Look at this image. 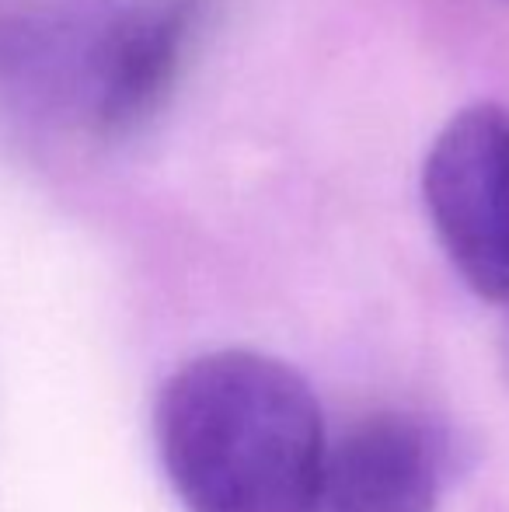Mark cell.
<instances>
[{"instance_id":"obj_1","label":"cell","mask_w":509,"mask_h":512,"mask_svg":"<svg viewBox=\"0 0 509 512\" xmlns=\"http://www.w3.org/2000/svg\"><path fill=\"white\" fill-rule=\"evenodd\" d=\"M157 453L189 512H318L325 418L283 359L220 349L161 387Z\"/></svg>"},{"instance_id":"obj_2","label":"cell","mask_w":509,"mask_h":512,"mask_svg":"<svg viewBox=\"0 0 509 512\" xmlns=\"http://www.w3.org/2000/svg\"><path fill=\"white\" fill-rule=\"evenodd\" d=\"M422 199L464 283L509 307V108L468 105L436 133L422 164Z\"/></svg>"},{"instance_id":"obj_3","label":"cell","mask_w":509,"mask_h":512,"mask_svg":"<svg viewBox=\"0 0 509 512\" xmlns=\"http://www.w3.org/2000/svg\"><path fill=\"white\" fill-rule=\"evenodd\" d=\"M213 0H119L84 56L88 119L105 136L147 126L178 88Z\"/></svg>"},{"instance_id":"obj_4","label":"cell","mask_w":509,"mask_h":512,"mask_svg":"<svg viewBox=\"0 0 509 512\" xmlns=\"http://www.w3.org/2000/svg\"><path fill=\"white\" fill-rule=\"evenodd\" d=\"M440 450L405 415L360 422L328 450L318 512H436Z\"/></svg>"}]
</instances>
